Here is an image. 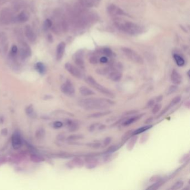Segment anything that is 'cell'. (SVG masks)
I'll return each instance as SVG.
<instances>
[{
    "mask_svg": "<svg viewBox=\"0 0 190 190\" xmlns=\"http://www.w3.org/2000/svg\"><path fill=\"white\" fill-rule=\"evenodd\" d=\"M162 180L161 176L158 175H154L152 176L150 179V182H157Z\"/></svg>",
    "mask_w": 190,
    "mask_h": 190,
    "instance_id": "40",
    "label": "cell"
},
{
    "mask_svg": "<svg viewBox=\"0 0 190 190\" xmlns=\"http://www.w3.org/2000/svg\"><path fill=\"white\" fill-rule=\"evenodd\" d=\"M30 159L31 161L33 162H35V163H38V162H40L44 161L43 158H42V157L38 156V155H36V154H32L30 157Z\"/></svg>",
    "mask_w": 190,
    "mask_h": 190,
    "instance_id": "32",
    "label": "cell"
},
{
    "mask_svg": "<svg viewBox=\"0 0 190 190\" xmlns=\"http://www.w3.org/2000/svg\"><path fill=\"white\" fill-rule=\"evenodd\" d=\"M30 18V14L26 11H22L19 13L15 18L16 22L20 23H24L29 20Z\"/></svg>",
    "mask_w": 190,
    "mask_h": 190,
    "instance_id": "15",
    "label": "cell"
},
{
    "mask_svg": "<svg viewBox=\"0 0 190 190\" xmlns=\"http://www.w3.org/2000/svg\"><path fill=\"white\" fill-rule=\"evenodd\" d=\"M173 58L175 60L176 63L177 64V65L179 66H183L185 64V61L184 60V59L181 56L177 54H175L173 55Z\"/></svg>",
    "mask_w": 190,
    "mask_h": 190,
    "instance_id": "23",
    "label": "cell"
},
{
    "mask_svg": "<svg viewBox=\"0 0 190 190\" xmlns=\"http://www.w3.org/2000/svg\"><path fill=\"white\" fill-rule=\"evenodd\" d=\"M89 62L91 64H96L99 62V59L98 58V57L96 56H93L89 59Z\"/></svg>",
    "mask_w": 190,
    "mask_h": 190,
    "instance_id": "44",
    "label": "cell"
},
{
    "mask_svg": "<svg viewBox=\"0 0 190 190\" xmlns=\"http://www.w3.org/2000/svg\"><path fill=\"white\" fill-rule=\"evenodd\" d=\"M143 115H144V114H142L138 115V116H135V117H131V118H129L128 119L125 121L124 123H123V126H128V125H129L131 124H133V123H135L136 121L139 120V119L142 117Z\"/></svg>",
    "mask_w": 190,
    "mask_h": 190,
    "instance_id": "20",
    "label": "cell"
},
{
    "mask_svg": "<svg viewBox=\"0 0 190 190\" xmlns=\"http://www.w3.org/2000/svg\"><path fill=\"white\" fill-rule=\"evenodd\" d=\"M181 97L180 96L176 97L175 98H174L171 100L170 104H169V106H168V108H171V107H172V106H175V105H176L177 104H178V103L181 101Z\"/></svg>",
    "mask_w": 190,
    "mask_h": 190,
    "instance_id": "33",
    "label": "cell"
},
{
    "mask_svg": "<svg viewBox=\"0 0 190 190\" xmlns=\"http://www.w3.org/2000/svg\"><path fill=\"white\" fill-rule=\"evenodd\" d=\"M161 181H162V180L160 181H159V182L155 183L153 185H152L150 187H149L147 189V190H156V189H158L161 186L162 184L161 183Z\"/></svg>",
    "mask_w": 190,
    "mask_h": 190,
    "instance_id": "39",
    "label": "cell"
},
{
    "mask_svg": "<svg viewBox=\"0 0 190 190\" xmlns=\"http://www.w3.org/2000/svg\"><path fill=\"white\" fill-rule=\"evenodd\" d=\"M25 112L27 116L31 118H35L36 117V113L34 112L33 105H30L29 106H27L25 109Z\"/></svg>",
    "mask_w": 190,
    "mask_h": 190,
    "instance_id": "25",
    "label": "cell"
},
{
    "mask_svg": "<svg viewBox=\"0 0 190 190\" xmlns=\"http://www.w3.org/2000/svg\"><path fill=\"white\" fill-rule=\"evenodd\" d=\"M106 126L104 125H103V124H101V125L99 124V125H98V129L99 130H103V129H106Z\"/></svg>",
    "mask_w": 190,
    "mask_h": 190,
    "instance_id": "57",
    "label": "cell"
},
{
    "mask_svg": "<svg viewBox=\"0 0 190 190\" xmlns=\"http://www.w3.org/2000/svg\"><path fill=\"white\" fill-rule=\"evenodd\" d=\"M84 138V136L81 135H72L68 137V140L69 141H75L78 139Z\"/></svg>",
    "mask_w": 190,
    "mask_h": 190,
    "instance_id": "35",
    "label": "cell"
},
{
    "mask_svg": "<svg viewBox=\"0 0 190 190\" xmlns=\"http://www.w3.org/2000/svg\"><path fill=\"white\" fill-rule=\"evenodd\" d=\"M53 25V22L51 21L50 19L47 18L45 20L44 24H43V29L44 31H47L51 28Z\"/></svg>",
    "mask_w": 190,
    "mask_h": 190,
    "instance_id": "29",
    "label": "cell"
},
{
    "mask_svg": "<svg viewBox=\"0 0 190 190\" xmlns=\"http://www.w3.org/2000/svg\"><path fill=\"white\" fill-rule=\"evenodd\" d=\"M61 91H62L64 94L71 97L75 94V90L73 85L70 81L68 80L65 83L62 84L61 86Z\"/></svg>",
    "mask_w": 190,
    "mask_h": 190,
    "instance_id": "8",
    "label": "cell"
},
{
    "mask_svg": "<svg viewBox=\"0 0 190 190\" xmlns=\"http://www.w3.org/2000/svg\"><path fill=\"white\" fill-rule=\"evenodd\" d=\"M15 20V17L13 16V14L8 8H4L0 14V21L2 24L8 25L13 22Z\"/></svg>",
    "mask_w": 190,
    "mask_h": 190,
    "instance_id": "5",
    "label": "cell"
},
{
    "mask_svg": "<svg viewBox=\"0 0 190 190\" xmlns=\"http://www.w3.org/2000/svg\"><path fill=\"white\" fill-rule=\"evenodd\" d=\"M46 134V132L45 131L44 128H39V129L37 130L36 132V137L38 139H42L43 138H44Z\"/></svg>",
    "mask_w": 190,
    "mask_h": 190,
    "instance_id": "31",
    "label": "cell"
},
{
    "mask_svg": "<svg viewBox=\"0 0 190 190\" xmlns=\"http://www.w3.org/2000/svg\"><path fill=\"white\" fill-rule=\"evenodd\" d=\"M18 48L16 45H14L11 47V51L10 52V58H16L18 54Z\"/></svg>",
    "mask_w": 190,
    "mask_h": 190,
    "instance_id": "30",
    "label": "cell"
},
{
    "mask_svg": "<svg viewBox=\"0 0 190 190\" xmlns=\"http://www.w3.org/2000/svg\"><path fill=\"white\" fill-rule=\"evenodd\" d=\"M1 134L3 135H8V131L6 128H4L1 130Z\"/></svg>",
    "mask_w": 190,
    "mask_h": 190,
    "instance_id": "54",
    "label": "cell"
},
{
    "mask_svg": "<svg viewBox=\"0 0 190 190\" xmlns=\"http://www.w3.org/2000/svg\"><path fill=\"white\" fill-rule=\"evenodd\" d=\"M18 51L20 56L22 60H25L29 58L32 54L31 48L29 46V45L25 42H23L20 44V47Z\"/></svg>",
    "mask_w": 190,
    "mask_h": 190,
    "instance_id": "7",
    "label": "cell"
},
{
    "mask_svg": "<svg viewBox=\"0 0 190 190\" xmlns=\"http://www.w3.org/2000/svg\"><path fill=\"white\" fill-rule=\"evenodd\" d=\"M12 145L15 150H18L22 146V139L18 133H14L12 135Z\"/></svg>",
    "mask_w": 190,
    "mask_h": 190,
    "instance_id": "13",
    "label": "cell"
},
{
    "mask_svg": "<svg viewBox=\"0 0 190 190\" xmlns=\"http://www.w3.org/2000/svg\"><path fill=\"white\" fill-rule=\"evenodd\" d=\"M183 186V182L178 181L173 185V186L171 187V189L172 190H179Z\"/></svg>",
    "mask_w": 190,
    "mask_h": 190,
    "instance_id": "38",
    "label": "cell"
},
{
    "mask_svg": "<svg viewBox=\"0 0 190 190\" xmlns=\"http://www.w3.org/2000/svg\"><path fill=\"white\" fill-rule=\"evenodd\" d=\"M65 68L66 70L71 74L73 77L77 78L78 79H81L83 77V74L81 70L77 68V67L74 66L71 64L67 62L65 65Z\"/></svg>",
    "mask_w": 190,
    "mask_h": 190,
    "instance_id": "10",
    "label": "cell"
},
{
    "mask_svg": "<svg viewBox=\"0 0 190 190\" xmlns=\"http://www.w3.org/2000/svg\"><path fill=\"white\" fill-rule=\"evenodd\" d=\"M107 12L110 16L113 17L127 15L123 10L114 4H110L108 6Z\"/></svg>",
    "mask_w": 190,
    "mask_h": 190,
    "instance_id": "6",
    "label": "cell"
},
{
    "mask_svg": "<svg viewBox=\"0 0 190 190\" xmlns=\"http://www.w3.org/2000/svg\"><path fill=\"white\" fill-rule=\"evenodd\" d=\"M152 127V125H146V126H144V127H141V128L137 129V130L135 131H133V135H139L141 133L145 132L147 130H148L150 128H151Z\"/></svg>",
    "mask_w": 190,
    "mask_h": 190,
    "instance_id": "26",
    "label": "cell"
},
{
    "mask_svg": "<svg viewBox=\"0 0 190 190\" xmlns=\"http://www.w3.org/2000/svg\"><path fill=\"white\" fill-rule=\"evenodd\" d=\"M189 158V154H185L179 160V162L180 163H183V162H185Z\"/></svg>",
    "mask_w": 190,
    "mask_h": 190,
    "instance_id": "49",
    "label": "cell"
},
{
    "mask_svg": "<svg viewBox=\"0 0 190 190\" xmlns=\"http://www.w3.org/2000/svg\"><path fill=\"white\" fill-rule=\"evenodd\" d=\"M79 91L81 95L84 96H90L95 95V92L93 91L90 89L88 88L85 86H82L79 89Z\"/></svg>",
    "mask_w": 190,
    "mask_h": 190,
    "instance_id": "19",
    "label": "cell"
},
{
    "mask_svg": "<svg viewBox=\"0 0 190 190\" xmlns=\"http://www.w3.org/2000/svg\"><path fill=\"white\" fill-rule=\"evenodd\" d=\"M153 119H154V118H152V117H150L149 118H148V119H147L146 121H145V123L146 124H149L150 123H151L152 121H153Z\"/></svg>",
    "mask_w": 190,
    "mask_h": 190,
    "instance_id": "56",
    "label": "cell"
},
{
    "mask_svg": "<svg viewBox=\"0 0 190 190\" xmlns=\"http://www.w3.org/2000/svg\"><path fill=\"white\" fill-rule=\"evenodd\" d=\"M72 164L78 167H82L84 165V162L80 158H75L72 161Z\"/></svg>",
    "mask_w": 190,
    "mask_h": 190,
    "instance_id": "28",
    "label": "cell"
},
{
    "mask_svg": "<svg viewBox=\"0 0 190 190\" xmlns=\"http://www.w3.org/2000/svg\"><path fill=\"white\" fill-rule=\"evenodd\" d=\"M161 108H162V105H161V104H156L155 106H154V108L152 110V113L154 114H157L161 110Z\"/></svg>",
    "mask_w": 190,
    "mask_h": 190,
    "instance_id": "41",
    "label": "cell"
},
{
    "mask_svg": "<svg viewBox=\"0 0 190 190\" xmlns=\"http://www.w3.org/2000/svg\"><path fill=\"white\" fill-rule=\"evenodd\" d=\"M121 147V144H117V145H114V146H112L111 147H110L107 150L106 152L107 153H113L116 152V150L119 149L120 147Z\"/></svg>",
    "mask_w": 190,
    "mask_h": 190,
    "instance_id": "37",
    "label": "cell"
},
{
    "mask_svg": "<svg viewBox=\"0 0 190 190\" xmlns=\"http://www.w3.org/2000/svg\"><path fill=\"white\" fill-rule=\"evenodd\" d=\"M86 81L89 85H90L91 87H93L97 90H98L103 94L106 95L107 97H109L110 98L115 97V95L112 91L109 90L108 89H107L106 87L99 84L98 82L96 81L93 77H90V76L87 77L86 79Z\"/></svg>",
    "mask_w": 190,
    "mask_h": 190,
    "instance_id": "3",
    "label": "cell"
},
{
    "mask_svg": "<svg viewBox=\"0 0 190 190\" xmlns=\"http://www.w3.org/2000/svg\"><path fill=\"white\" fill-rule=\"evenodd\" d=\"M121 50L124 54V55H125L132 62L139 64H143L144 61L142 58L137 52L134 51L133 50H132L130 48L123 47L121 49Z\"/></svg>",
    "mask_w": 190,
    "mask_h": 190,
    "instance_id": "4",
    "label": "cell"
},
{
    "mask_svg": "<svg viewBox=\"0 0 190 190\" xmlns=\"http://www.w3.org/2000/svg\"><path fill=\"white\" fill-rule=\"evenodd\" d=\"M133 131H129L128 132H126L124 135L122 136V141H126L127 139L129 138L131 136L133 135Z\"/></svg>",
    "mask_w": 190,
    "mask_h": 190,
    "instance_id": "42",
    "label": "cell"
},
{
    "mask_svg": "<svg viewBox=\"0 0 190 190\" xmlns=\"http://www.w3.org/2000/svg\"><path fill=\"white\" fill-rule=\"evenodd\" d=\"M138 139V137L135 135L133 136L130 140L128 141L127 146V148L128 150H132L134 147L135 146V143L137 142V141Z\"/></svg>",
    "mask_w": 190,
    "mask_h": 190,
    "instance_id": "22",
    "label": "cell"
},
{
    "mask_svg": "<svg viewBox=\"0 0 190 190\" xmlns=\"http://www.w3.org/2000/svg\"><path fill=\"white\" fill-rule=\"evenodd\" d=\"M100 0H81V5L85 7L91 8L97 6Z\"/></svg>",
    "mask_w": 190,
    "mask_h": 190,
    "instance_id": "18",
    "label": "cell"
},
{
    "mask_svg": "<svg viewBox=\"0 0 190 190\" xmlns=\"http://www.w3.org/2000/svg\"><path fill=\"white\" fill-rule=\"evenodd\" d=\"M25 35L27 39L31 43L35 42L36 40V35L33 29L30 25H26L25 27Z\"/></svg>",
    "mask_w": 190,
    "mask_h": 190,
    "instance_id": "12",
    "label": "cell"
},
{
    "mask_svg": "<svg viewBox=\"0 0 190 190\" xmlns=\"http://www.w3.org/2000/svg\"><path fill=\"white\" fill-rule=\"evenodd\" d=\"M114 104L113 101L106 98H87L79 102L80 106L87 110L105 109Z\"/></svg>",
    "mask_w": 190,
    "mask_h": 190,
    "instance_id": "1",
    "label": "cell"
},
{
    "mask_svg": "<svg viewBox=\"0 0 190 190\" xmlns=\"http://www.w3.org/2000/svg\"><path fill=\"white\" fill-rule=\"evenodd\" d=\"M66 44L64 42H61L58 44L56 48V59L57 60H60L62 58L65 51Z\"/></svg>",
    "mask_w": 190,
    "mask_h": 190,
    "instance_id": "14",
    "label": "cell"
},
{
    "mask_svg": "<svg viewBox=\"0 0 190 190\" xmlns=\"http://www.w3.org/2000/svg\"><path fill=\"white\" fill-rule=\"evenodd\" d=\"M178 89V87L176 85H171L168 88L167 90L166 91V95H170L175 93Z\"/></svg>",
    "mask_w": 190,
    "mask_h": 190,
    "instance_id": "36",
    "label": "cell"
},
{
    "mask_svg": "<svg viewBox=\"0 0 190 190\" xmlns=\"http://www.w3.org/2000/svg\"><path fill=\"white\" fill-rule=\"evenodd\" d=\"M63 125V123L60 121H56L53 123V127L54 128L56 129L62 128Z\"/></svg>",
    "mask_w": 190,
    "mask_h": 190,
    "instance_id": "45",
    "label": "cell"
},
{
    "mask_svg": "<svg viewBox=\"0 0 190 190\" xmlns=\"http://www.w3.org/2000/svg\"><path fill=\"white\" fill-rule=\"evenodd\" d=\"M171 79L172 83L176 85H179L181 84L182 82L181 75L179 74L177 71H176L175 69L172 71V74L171 75Z\"/></svg>",
    "mask_w": 190,
    "mask_h": 190,
    "instance_id": "17",
    "label": "cell"
},
{
    "mask_svg": "<svg viewBox=\"0 0 190 190\" xmlns=\"http://www.w3.org/2000/svg\"><path fill=\"white\" fill-rule=\"evenodd\" d=\"M35 69L40 74L43 75L46 73V66L45 65V64L43 62H37L35 64Z\"/></svg>",
    "mask_w": 190,
    "mask_h": 190,
    "instance_id": "21",
    "label": "cell"
},
{
    "mask_svg": "<svg viewBox=\"0 0 190 190\" xmlns=\"http://www.w3.org/2000/svg\"><path fill=\"white\" fill-rule=\"evenodd\" d=\"M74 61L77 66L81 69H85V63L84 60V52L83 50H79L74 55Z\"/></svg>",
    "mask_w": 190,
    "mask_h": 190,
    "instance_id": "11",
    "label": "cell"
},
{
    "mask_svg": "<svg viewBox=\"0 0 190 190\" xmlns=\"http://www.w3.org/2000/svg\"><path fill=\"white\" fill-rule=\"evenodd\" d=\"M114 25L117 29L130 35H138L144 31V28L139 24L122 19L114 21Z\"/></svg>",
    "mask_w": 190,
    "mask_h": 190,
    "instance_id": "2",
    "label": "cell"
},
{
    "mask_svg": "<svg viewBox=\"0 0 190 190\" xmlns=\"http://www.w3.org/2000/svg\"><path fill=\"white\" fill-rule=\"evenodd\" d=\"M112 141V138L110 137H106V139L104 141V146H106L108 145H109Z\"/></svg>",
    "mask_w": 190,
    "mask_h": 190,
    "instance_id": "51",
    "label": "cell"
},
{
    "mask_svg": "<svg viewBox=\"0 0 190 190\" xmlns=\"http://www.w3.org/2000/svg\"><path fill=\"white\" fill-rule=\"evenodd\" d=\"M99 125V123H95V124H92V125H90V127L89 128V131L91 132H94L95 129H97V128H98Z\"/></svg>",
    "mask_w": 190,
    "mask_h": 190,
    "instance_id": "50",
    "label": "cell"
},
{
    "mask_svg": "<svg viewBox=\"0 0 190 190\" xmlns=\"http://www.w3.org/2000/svg\"><path fill=\"white\" fill-rule=\"evenodd\" d=\"M112 112L110 111H105V112H97L95 113L91 114L88 117L89 118H99V117H103L106 115H108L111 113Z\"/></svg>",
    "mask_w": 190,
    "mask_h": 190,
    "instance_id": "27",
    "label": "cell"
},
{
    "mask_svg": "<svg viewBox=\"0 0 190 190\" xmlns=\"http://www.w3.org/2000/svg\"><path fill=\"white\" fill-rule=\"evenodd\" d=\"M8 40L6 35L4 33H0V54H5L8 51Z\"/></svg>",
    "mask_w": 190,
    "mask_h": 190,
    "instance_id": "9",
    "label": "cell"
},
{
    "mask_svg": "<svg viewBox=\"0 0 190 190\" xmlns=\"http://www.w3.org/2000/svg\"><path fill=\"white\" fill-rule=\"evenodd\" d=\"M98 164V160L93 157H88L85 158L86 167L88 169H93L97 166Z\"/></svg>",
    "mask_w": 190,
    "mask_h": 190,
    "instance_id": "16",
    "label": "cell"
},
{
    "mask_svg": "<svg viewBox=\"0 0 190 190\" xmlns=\"http://www.w3.org/2000/svg\"><path fill=\"white\" fill-rule=\"evenodd\" d=\"M162 99H163V97H162V95H160V96L157 97V98H156L155 101H156L157 102H160L162 100Z\"/></svg>",
    "mask_w": 190,
    "mask_h": 190,
    "instance_id": "55",
    "label": "cell"
},
{
    "mask_svg": "<svg viewBox=\"0 0 190 190\" xmlns=\"http://www.w3.org/2000/svg\"><path fill=\"white\" fill-rule=\"evenodd\" d=\"M102 54L106 57H111L113 55V51L109 48H104L102 50Z\"/></svg>",
    "mask_w": 190,
    "mask_h": 190,
    "instance_id": "34",
    "label": "cell"
},
{
    "mask_svg": "<svg viewBox=\"0 0 190 190\" xmlns=\"http://www.w3.org/2000/svg\"><path fill=\"white\" fill-rule=\"evenodd\" d=\"M148 139V134H144L141 138L140 143H144L146 142Z\"/></svg>",
    "mask_w": 190,
    "mask_h": 190,
    "instance_id": "46",
    "label": "cell"
},
{
    "mask_svg": "<svg viewBox=\"0 0 190 190\" xmlns=\"http://www.w3.org/2000/svg\"><path fill=\"white\" fill-rule=\"evenodd\" d=\"M155 100L154 99H150V100L147 103V106L148 107H152L154 106L155 103Z\"/></svg>",
    "mask_w": 190,
    "mask_h": 190,
    "instance_id": "52",
    "label": "cell"
},
{
    "mask_svg": "<svg viewBox=\"0 0 190 190\" xmlns=\"http://www.w3.org/2000/svg\"><path fill=\"white\" fill-rule=\"evenodd\" d=\"M87 146L93 148H98L101 146V144L99 142L89 143L87 144Z\"/></svg>",
    "mask_w": 190,
    "mask_h": 190,
    "instance_id": "43",
    "label": "cell"
},
{
    "mask_svg": "<svg viewBox=\"0 0 190 190\" xmlns=\"http://www.w3.org/2000/svg\"><path fill=\"white\" fill-rule=\"evenodd\" d=\"M112 155L110 154V153H108L106 154V155L104 157V161L105 162H108L110 161V159H112Z\"/></svg>",
    "mask_w": 190,
    "mask_h": 190,
    "instance_id": "47",
    "label": "cell"
},
{
    "mask_svg": "<svg viewBox=\"0 0 190 190\" xmlns=\"http://www.w3.org/2000/svg\"><path fill=\"white\" fill-rule=\"evenodd\" d=\"M99 62H102V63L104 64V63H106L108 62V59L107 57L106 56H102V57H101L99 59Z\"/></svg>",
    "mask_w": 190,
    "mask_h": 190,
    "instance_id": "53",
    "label": "cell"
},
{
    "mask_svg": "<svg viewBox=\"0 0 190 190\" xmlns=\"http://www.w3.org/2000/svg\"><path fill=\"white\" fill-rule=\"evenodd\" d=\"M57 138L59 141H62V140H64V138H65V136L64 135H59L58 136V137H57Z\"/></svg>",
    "mask_w": 190,
    "mask_h": 190,
    "instance_id": "58",
    "label": "cell"
},
{
    "mask_svg": "<svg viewBox=\"0 0 190 190\" xmlns=\"http://www.w3.org/2000/svg\"><path fill=\"white\" fill-rule=\"evenodd\" d=\"M67 125L68 126L69 130L70 132H74V131H76L79 129V126L78 124L77 123H75V122L72 121H69L67 122Z\"/></svg>",
    "mask_w": 190,
    "mask_h": 190,
    "instance_id": "24",
    "label": "cell"
},
{
    "mask_svg": "<svg viewBox=\"0 0 190 190\" xmlns=\"http://www.w3.org/2000/svg\"><path fill=\"white\" fill-rule=\"evenodd\" d=\"M138 111L137 110H131L128 112H126L124 113L125 116H128V115H132V114H135L138 113Z\"/></svg>",
    "mask_w": 190,
    "mask_h": 190,
    "instance_id": "48",
    "label": "cell"
}]
</instances>
